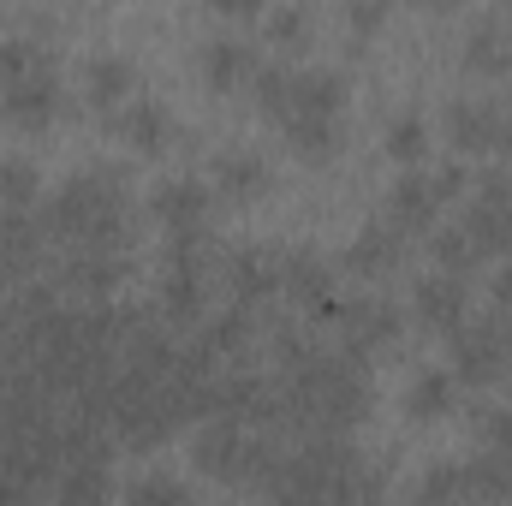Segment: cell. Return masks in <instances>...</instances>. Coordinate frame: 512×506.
I'll return each instance as SVG.
<instances>
[{"mask_svg":"<svg viewBox=\"0 0 512 506\" xmlns=\"http://www.w3.org/2000/svg\"><path fill=\"white\" fill-rule=\"evenodd\" d=\"M280 399H286V423L304 435H352L370 411H376V381L358 352H322L304 346L292 358H280Z\"/></svg>","mask_w":512,"mask_h":506,"instance_id":"obj_1","label":"cell"},{"mask_svg":"<svg viewBox=\"0 0 512 506\" xmlns=\"http://www.w3.org/2000/svg\"><path fill=\"white\" fill-rule=\"evenodd\" d=\"M42 227L54 245H131V185L120 167H84L72 173L48 203H42Z\"/></svg>","mask_w":512,"mask_h":506,"instance_id":"obj_2","label":"cell"},{"mask_svg":"<svg viewBox=\"0 0 512 506\" xmlns=\"http://www.w3.org/2000/svg\"><path fill=\"white\" fill-rule=\"evenodd\" d=\"M453 340V376L459 387H489L512 364V328L507 322H465L447 334Z\"/></svg>","mask_w":512,"mask_h":506,"instance_id":"obj_3","label":"cell"},{"mask_svg":"<svg viewBox=\"0 0 512 506\" xmlns=\"http://www.w3.org/2000/svg\"><path fill=\"white\" fill-rule=\"evenodd\" d=\"M447 137L465 155H501L512 149V108L495 96H459L447 102Z\"/></svg>","mask_w":512,"mask_h":506,"instance_id":"obj_4","label":"cell"},{"mask_svg":"<svg viewBox=\"0 0 512 506\" xmlns=\"http://www.w3.org/2000/svg\"><path fill=\"white\" fill-rule=\"evenodd\" d=\"M280 245H239V251H221V286L233 304H251L262 310L268 298H280Z\"/></svg>","mask_w":512,"mask_h":506,"instance_id":"obj_5","label":"cell"},{"mask_svg":"<svg viewBox=\"0 0 512 506\" xmlns=\"http://www.w3.org/2000/svg\"><path fill=\"white\" fill-rule=\"evenodd\" d=\"M459 227L477 239V251H501L507 256V233H512V173H483L477 179V191H471V203H465V215H459Z\"/></svg>","mask_w":512,"mask_h":506,"instance_id":"obj_6","label":"cell"},{"mask_svg":"<svg viewBox=\"0 0 512 506\" xmlns=\"http://www.w3.org/2000/svg\"><path fill=\"white\" fill-rule=\"evenodd\" d=\"M328 328L340 334V346H346V352L376 358V352H387V346L399 340V304H387V298H352V304H340V310H334V322H328Z\"/></svg>","mask_w":512,"mask_h":506,"instance_id":"obj_7","label":"cell"},{"mask_svg":"<svg viewBox=\"0 0 512 506\" xmlns=\"http://www.w3.org/2000/svg\"><path fill=\"white\" fill-rule=\"evenodd\" d=\"M60 108H66V90H60L54 66H42V72H30V78L0 90V120H12L18 131H48L60 120Z\"/></svg>","mask_w":512,"mask_h":506,"instance_id":"obj_8","label":"cell"},{"mask_svg":"<svg viewBox=\"0 0 512 506\" xmlns=\"http://www.w3.org/2000/svg\"><path fill=\"white\" fill-rule=\"evenodd\" d=\"M411 316H417L429 334L465 328V322H471V286H465V274H447V268L423 274V280L411 286Z\"/></svg>","mask_w":512,"mask_h":506,"instance_id":"obj_9","label":"cell"},{"mask_svg":"<svg viewBox=\"0 0 512 506\" xmlns=\"http://www.w3.org/2000/svg\"><path fill=\"white\" fill-rule=\"evenodd\" d=\"M126 274H131V262L120 245H72L66 262L54 268L60 292H78V298H108Z\"/></svg>","mask_w":512,"mask_h":506,"instance_id":"obj_10","label":"cell"},{"mask_svg":"<svg viewBox=\"0 0 512 506\" xmlns=\"http://www.w3.org/2000/svg\"><path fill=\"white\" fill-rule=\"evenodd\" d=\"M48 245H54V239H48L42 215H30V209H0V280H6V286L36 280Z\"/></svg>","mask_w":512,"mask_h":506,"instance_id":"obj_11","label":"cell"},{"mask_svg":"<svg viewBox=\"0 0 512 506\" xmlns=\"http://www.w3.org/2000/svg\"><path fill=\"white\" fill-rule=\"evenodd\" d=\"M441 209H447V197L435 191V179H429V173H411V167H399V179L387 185L382 221H387V227H399V233L411 239V233H435Z\"/></svg>","mask_w":512,"mask_h":506,"instance_id":"obj_12","label":"cell"},{"mask_svg":"<svg viewBox=\"0 0 512 506\" xmlns=\"http://www.w3.org/2000/svg\"><path fill=\"white\" fill-rule=\"evenodd\" d=\"M209 274L215 268H197V262H161L155 310L167 316V328H197L203 322V310H209Z\"/></svg>","mask_w":512,"mask_h":506,"instance_id":"obj_13","label":"cell"},{"mask_svg":"<svg viewBox=\"0 0 512 506\" xmlns=\"http://www.w3.org/2000/svg\"><path fill=\"white\" fill-rule=\"evenodd\" d=\"M149 215L161 233H209V185L197 179H161L149 191Z\"/></svg>","mask_w":512,"mask_h":506,"instance_id":"obj_14","label":"cell"},{"mask_svg":"<svg viewBox=\"0 0 512 506\" xmlns=\"http://www.w3.org/2000/svg\"><path fill=\"white\" fill-rule=\"evenodd\" d=\"M209 185H215L221 203H256V197H268L274 173H268V161L256 149H221L209 161Z\"/></svg>","mask_w":512,"mask_h":506,"instance_id":"obj_15","label":"cell"},{"mask_svg":"<svg viewBox=\"0 0 512 506\" xmlns=\"http://www.w3.org/2000/svg\"><path fill=\"white\" fill-rule=\"evenodd\" d=\"M197 72H203V90H215V96L251 90V72H256L251 42H239V36H215V42H203V48H197Z\"/></svg>","mask_w":512,"mask_h":506,"instance_id":"obj_16","label":"cell"},{"mask_svg":"<svg viewBox=\"0 0 512 506\" xmlns=\"http://www.w3.org/2000/svg\"><path fill=\"white\" fill-rule=\"evenodd\" d=\"M459 66L471 72V78H512V30L507 18H477L471 30H465V48H459Z\"/></svg>","mask_w":512,"mask_h":506,"instance_id":"obj_17","label":"cell"},{"mask_svg":"<svg viewBox=\"0 0 512 506\" xmlns=\"http://www.w3.org/2000/svg\"><path fill=\"white\" fill-rule=\"evenodd\" d=\"M399 262H405V233L387 227V221H370V227L346 245V256H340V268H352L358 280H387Z\"/></svg>","mask_w":512,"mask_h":506,"instance_id":"obj_18","label":"cell"},{"mask_svg":"<svg viewBox=\"0 0 512 506\" xmlns=\"http://www.w3.org/2000/svg\"><path fill=\"white\" fill-rule=\"evenodd\" d=\"M108 131H120L137 155H161V149H173V114H167V102H120L114 108V126Z\"/></svg>","mask_w":512,"mask_h":506,"instance_id":"obj_19","label":"cell"},{"mask_svg":"<svg viewBox=\"0 0 512 506\" xmlns=\"http://www.w3.org/2000/svg\"><path fill=\"white\" fill-rule=\"evenodd\" d=\"M280 131H286V149H292L298 161H310V167L334 161V155H340V143H346L340 114H286Z\"/></svg>","mask_w":512,"mask_h":506,"instance_id":"obj_20","label":"cell"},{"mask_svg":"<svg viewBox=\"0 0 512 506\" xmlns=\"http://www.w3.org/2000/svg\"><path fill=\"white\" fill-rule=\"evenodd\" d=\"M256 340V310L251 304H227L221 316H209L203 322V334H197V346L215 358V364H227V358H245Z\"/></svg>","mask_w":512,"mask_h":506,"instance_id":"obj_21","label":"cell"},{"mask_svg":"<svg viewBox=\"0 0 512 506\" xmlns=\"http://www.w3.org/2000/svg\"><path fill=\"white\" fill-rule=\"evenodd\" d=\"M131 84H137V66L126 54H96L84 66V102L102 108V114H114L120 102H131Z\"/></svg>","mask_w":512,"mask_h":506,"instance_id":"obj_22","label":"cell"},{"mask_svg":"<svg viewBox=\"0 0 512 506\" xmlns=\"http://www.w3.org/2000/svg\"><path fill=\"white\" fill-rule=\"evenodd\" d=\"M459 405V376L453 370H417L405 387V417L411 423H441Z\"/></svg>","mask_w":512,"mask_h":506,"instance_id":"obj_23","label":"cell"},{"mask_svg":"<svg viewBox=\"0 0 512 506\" xmlns=\"http://www.w3.org/2000/svg\"><path fill=\"white\" fill-rule=\"evenodd\" d=\"M286 114H346V78L328 72V66H310V72H292V108ZM280 114V120H286Z\"/></svg>","mask_w":512,"mask_h":506,"instance_id":"obj_24","label":"cell"},{"mask_svg":"<svg viewBox=\"0 0 512 506\" xmlns=\"http://www.w3.org/2000/svg\"><path fill=\"white\" fill-rule=\"evenodd\" d=\"M48 495H60V501H102L108 495V453H72Z\"/></svg>","mask_w":512,"mask_h":506,"instance_id":"obj_25","label":"cell"},{"mask_svg":"<svg viewBox=\"0 0 512 506\" xmlns=\"http://www.w3.org/2000/svg\"><path fill=\"white\" fill-rule=\"evenodd\" d=\"M382 149L399 161V167H417L423 155H429V126H423V114H393L387 120V131H382Z\"/></svg>","mask_w":512,"mask_h":506,"instance_id":"obj_26","label":"cell"},{"mask_svg":"<svg viewBox=\"0 0 512 506\" xmlns=\"http://www.w3.org/2000/svg\"><path fill=\"white\" fill-rule=\"evenodd\" d=\"M42 66H54V54H48L42 36H12V42H0V90L18 84V78H30V72H42Z\"/></svg>","mask_w":512,"mask_h":506,"instance_id":"obj_27","label":"cell"},{"mask_svg":"<svg viewBox=\"0 0 512 506\" xmlns=\"http://www.w3.org/2000/svg\"><path fill=\"white\" fill-rule=\"evenodd\" d=\"M429 251H435V268H447V274H477V262H483V251H477V239L465 233V227H447V233H429Z\"/></svg>","mask_w":512,"mask_h":506,"instance_id":"obj_28","label":"cell"},{"mask_svg":"<svg viewBox=\"0 0 512 506\" xmlns=\"http://www.w3.org/2000/svg\"><path fill=\"white\" fill-rule=\"evenodd\" d=\"M36 191H42L36 161L6 155V161H0V209H30V203H36Z\"/></svg>","mask_w":512,"mask_h":506,"instance_id":"obj_29","label":"cell"},{"mask_svg":"<svg viewBox=\"0 0 512 506\" xmlns=\"http://www.w3.org/2000/svg\"><path fill=\"white\" fill-rule=\"evenodd\" d=\"M310 36H316L310 6L286 0V6H274V12H268V42H274V48H310Z\"/></svg>","mask_w":512,"mask_h":506,"instance_id":"obj_30","label":"cell"},{"mask_svg":"<svg viewBox=\"0 0 512 506\" xmlns=\"http://www.w3.org/2000/svg\"><path fill=\"white\" fill-rule=\"evenodd\" d=\"M417 501H471V465H429L417 477Z\"/></svg>","mask_w":512,"mask_h":506,"instance_id":"obj_31","label":"cell"},{"mask_svg":"<svg viewBox=\"0 0 512 506\" xmlns=\"http://www.w3.org/2000/svg\"><path fill=\"white\" fill-rule=\"evenodd\" d=\"M251 96H256V108H262L268 120H280V114L292 108V72H286V66H256Z\"/></svg>","mask_w":512,"mask_h":506,"instance_id":"obj_32","label":"cell"},{"mask_svg":"<svg viewBox=\"0 0 512 506\" xmlns=\"http://www.w3.org/2000/svg\"><path fill=\"white\" fill-rule=\"evenodd\" d=\"M477 447L489 459H512V405H477Z\"/></svg>","mask_w":512,"mask_h":506,"instance_id":"obj_33","label":"cell"},{"mask_svg":"<svg viewBox=\"0 0 512 506\" xmlns=\"http://www.w3.org/2000/svg\"><path fill=\"white\" fill-rule=\"evenodd\" d=\"M382 24H387V0H346V42H352V48L376 42Z\"/></svg>","mask_w":512,"mask_h":506,"instance_id":"obj_34","label":"cell"},{"mask_svg":"<svg viewBox=\"0 0 512 506\" xmlns=\"http://www.w3.org/2000/svg\"><path fill=\"white\" fill-rule=\"evenodd\" d=\"M126 501H167V506H185V501H191V483H179V477H167V471H149V477L126 483Z\"/></svg>","mask_w":512,"mask_h":506,"instance_id":"obj_35","label":"cell"},{"mask_svg":"<svg viewBox=\"0 0 512 506\" xmlns=\"http://www.w3.org/2000/svg\"><path fill=\"white\" fill-rule=\"evenodd\" d=\"M429 179H435V191H441V197H447V203H453V197H459V191H465V167H459V161H447V167H435V173H429Z\"/></svg>","mask_w":512,"mask_h":506,"instance_id":"obj_36","label":"cell"},{"mask_svg":"<svg viewBox=\"0 0 512 506\" xmlns=\"http://www.w3.org/2000/svg\"><path fill=\"white\" fill-rule=\"evenodd\" d=\"M209 6H215L221 18H251L256 6H262V0H209Z\"/></svg>","mask_w":512,"mask_h":506,"instance_id":"obj_37","label":"cell"},{"mask_svg":"<svg viewBox=\"0 0 512 506\" xmlns=\"http://www.w3.org/2000/svg\"><path fill=\"white\" fill-rule=\"evenodd\" d=\"M6 328H12V286L0 280V334H6Z\"/></svg>","mask_w":512,"mask_h":506,"instance_id":"obj_38","label":"cell"},{"mask_svg":"<svg viewBox=\"0 0 512 506\" xmlns=\"http://www.w3.org/2000/svg\"><path fill=\"white\" fill-rule=\"evenodd\" d=\"M501 12H507V18H512V0H501Z\"/></svg>","mask_w":512,"mask_h":506,"instance_id":"obj_39","label":"cell"},{"mask_svg":"<svg viewBox=\"0 0 512 506\" xmlns=\"http://www.w3.org/2000/svg\"><path fill=\"white\" fill-rule=\"evenodd\" d=\"M507 256H512V233H507Z\"/></svg>","mask_w":512,"mask_h":506,"instance_id":"obj_40","label":"cell"},{"mask_svg":"<svg viewBox=\"0 0 512 506\" xmlns=\"http://www.w3.org/2000/svg\"><path fill=\"white\" fill-rule=\"evenodd\" d=\"M423 6H441V0H423Z\"/></svg>","mask_w":512,"mask_h":506,"instance_id":"obj_41","label":"cell"},{"mask_svg":"<svg viewBox=\"0 0 512 506\" xmlns=\"http://www.w3.org/2000/svg\"><path fill=\"white\" fill-rule=\"evenodd\" d=\"M507 376H512V364H507Z\"/></svg>","mask_w":512,"mask_h":506,"instance_id":"obj_42","label":"cell"}]
</instances>
